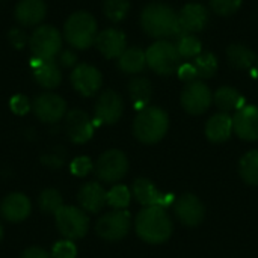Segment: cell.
<instances>
[{
	"instance_id": "obj_8",
	"label": "cell",
	"mask_w": 258,
	"mask_h": 258,
	"mask_svg": "<svg viewBox=\"0 0 258 258\" xmlns=\"http://www.w3.org/2000/svg\"><path fill=\"white\" fill-rule=\"evenodd\" d=\"M94 171L100 181L116 184L128 172V159L121 150H107L97 159Z\"/></svg>"
},
{
	"instance_id": "obj_30",
	"label": "cell",
	"mask_w": 258,
	"mask_h": 258,
	"mask_svg": "<svg viewBox=\"0 0 258 258\" xmlns=\"http://www.w3.org/2000/svg\"><path fill=\"white\" fill-rule=\"evenodd\" d=\"M132 190L124 184H115L107 190V206L113 210H125L132 201Z\"/></svg>"
},
{
	"instance_id": "obj_10",
	"label": "cell",
	"mask_w": 258,
	"mask_h": 258,
	"mask_svg": "<svg viewBox=\"0 0 258 258\" xmlns=\"http://www.w3.org/2000/svg\"><path fill=\"white\" fill-rule=\"evenodd\" d=\"M180 101L187 113L203 115L204 112L209 110L210 104L213 103V94L204 82L197 79L194 82L186 83V86L181 91Z\"/></svg>"
},
{
	"instance_id": "obj_29",
	"label": "cell",
	"mask_w": 258,
	"mask_h": 258,
	"mask_svg": "<svg viewBox=\"0 0 258 258\" xmlns=\"http://www.w3.org/2000/svg\"><path fill=\"white\" fill-rule=\"evenodd\" d=\"M239 174L246 184L258 186V150L248 151L242 156L239 162Z\"/></svg>"
},
{
	"instance_id": "obj_34",
	"label": "cell",
	"mask_w": 258,
	"mask_h": 258,
	"mask_svg": "<svg viewBox=\"0 0 258 258\" xmlns=\"http://www.w3.org/2000/svg\"><path fill=\"white\" fill-rule=\"evenodd\" d=\"M103 11H104V15L110 21L119 23L127 17L130 11V2L128 0H104Z\"/></svg>"
},
{
	"instance_id": "obj_1",
	"label": "cell",
	"mask_w": 258,
	"mask_h": 258,
	"mask_svg": "<svg viewBox=\"0 0 258 258\" xmlns=\"http://www.w3.org/2000/svg\"><path fill=\"white\" fill-rule=\"evenodd\" d=\"M141 26L144 32L157 39L174 38L175 41L186 35L178 26V14L166 3L153 2L141 12Z\"/></svg>"
},
{
	"instance_id": "obj_3",
	"label": "cell",
	"mask_w": 258,
	"mask_h": 258,
	"mask_svg": "<svg viewBox=\"0 0 258 258\" xmlns=\"http://www.w3.org/2000/svg\"><path fill=\"white\" fill-rule=\"evenodd\" d=\"M169 128L168 113L156 106H147L141 109L133 121V135L135 138L145 144L153 145L160 142Z\"/></svg>"
},
{
	"instance_id": "obj_13",
	"label": "cell",
	"mask_w": 258,
	"mask_h": 258,
	"mask_svg": "<svg viewBox=\"0 0 258 258\" xmlns=\"http://www.w3.org/2000/svg\"><path fill=\"white\" fill-rule=\"evenodd\" d=\"M70 80L73 88L83 97L95 95L103 85V76L100 70L89 63L76 65L71 71Z\"/></svg>"
},
{
	"instance_id": "obj_23",
	"label": "cell",
	"mask_w": 258,
	"mask_h": 258,
	"mask_svg": "<svg viewBox=\"0 0 258 258\" xmlns=\"http://www.w3.org/2000/svg\"><path fill=\"white\" fill-rule=\"evenodd\" d=\"M32 68H33V77L39 83V86L45 89H54L60 85L62 73L54 60H41L33 57Z\"/></svg>"
},
{
	"instance_id": "obj_6",
	"label": "cell",
	"mask_w": 258,
	"mask_h": 258,
	"mask_svg": "<svg viewBox=\"0 0 258 258\" xmlns=\"http://www.w3.org/2000/svg\"><path fill=\"white\" fill-rule=\"evenodd\" d=\"M29 48L33 57L54 60L62 48V33L50 24H39L29 38Z\"/></svg>"
},
{
	"instance_id": "obj_24",
	"label": "cell",
	"mask_w": 258,
	"mask_h": 258,
	"mask_svg": "<svg viewBox=\"0 0 258 258\" xmlns=\"http://www.w3.org/2000/svg\"><path fill=\"white\" fill-rule=\"evenodd\" d=\"M233 132V116H230V113H215L206 122V136L213 144L227 142L231 138Z\"/></svg>"
},
{
	"instance_id": "obj_15",
	"label": "cell",
	"mask_w": 258,
	"mask_h": 258,
	"mask_svg": "<svg viewBox=\"0 0 258 258\" xmlns=\"http://www.w3.org/2000/svg\"><path fill=\"white\" fill-rule=\"evenodd\" d=\"M172 207L175 218L186 227H198L206 218V207L194 194H184L175 198Z\"/></svg>"
},
{
	"instance_id": "obj_39",
	"label": "cell",
	"mask_w": 258,
	"mask_h": 258,
	"mask_svg": "<svg viewBox=\"0 0 258 258\" xmlns=\"http://www.w3.org/2000/svg\"><path fill=\"white\" fill-rule=\"evenodd\" d=\"M177 74L186 83L194 82V80L198 79V74H197V70H195L194 63H183V65H180V68L177 70Z\"/></svg>"
},
{
	"instance_id": "obj_4",
	"label": "cell",
	"mask_w": 258,
	"mask_h": 258,
	"mask_svg": "<svg viewBox=\"0 0 258 258\" xmlns=\"http://www.w3.org/2000/svg\"><path fill=\"white\" fill-rule=\"evenodd\" d=\"M97 35H98L97 20L92 14L86 11L73 12L63 24L65 41L77 50H86L92 44H95Z\"/></svg>"
},
{
	"instance_id": "obj_37",
	"label": "cell",
	"mask_w": 258,
	"mask_h": 258,
	"mask_svg": "<svg viewBox=\"0 0 258 258\" xmlns=\"http://www.w3.org/2000/svg\"><path fill=\"white\" fill-rule=\"evenodd\" d=\"M94 169L92 160L86 156H79L76 157L71 165H70V171L73 175L76 177H86L88 174H91V171Z\"/></svg>"
},
{
	"instance_id": "obj_22",
	"label": "cell",
	"mask_w": 258,
	"mask_h": 258,
	"mask_svg": "<svg viewBox=\"0 0 258 258\" xmlns=\"http://www.w3.org/2000/svg\"><path fill=\"white\" fill-rule=\"evenodd\" d=\"M15 20L26 27L39 26L47 15V5L44 0H20L15 6Z\"/></svg>"
},
{
	"instance_id": "obj_42",
	"label": "cell",
	"mask_w": 258,
	"mask_h": 258,
	"mask_svg": "<svg viewBox=\"0 0 258 258\" xmlns=\"http://www.w3.org/2000/svg\"><path fill=\"white\" fill-rule=\"evenodd\" d=\"M42 165L51 168V169H56V168H60L63 165V159L59 157L57 154H47V156H42L41 159Z\"/></svg>"
},
{
	"instance_id": "obj_35",
	"label": "cell",
	"mask_w": 258,
	"mask_h": 258,
	"mask_svg": "<svg viewBox=\"0 0 258 258\" xmlns=\"http://www.w3.org/2000/svg\"><path fill=\"white\" fill-rule=\"evenodd\" d=\"M242 6V0H210V8L218 15H233Z\"/></svg>"
},
{
	"instance_id": "obj_9",
	"label": "cell",
	"mask_w": 258,
	"mask_h": 258,
	"mask_svg": "<svg viewBox=\"0 0 258 258\" xmlns=\"http://www.w3.org/2000/svg\"><path fill=\"white\" fill-rule=\"evenodd\" d=\"M132 228V216L127 210H110L95 224V233L106 242L122 240Z\"/></svg>"
},
{
	"instance_id": "obj_25",
	"label": "cell",
	"mask_w": 258,
	"mask_h": 258,
	"mask_svg": "<svg viewBox=\"0 0 258 258\" xmlns=\"http://www.w3.org/2000/svg\"><path fill=\"white\" fill-rule=\"evenodd\" d=\"M213 103L221 112L230 113L242 109L245 106V98L237 89L231 86H221L213 94Z\"/></svg>"
},
{
	"instance_id": "obj_7",
	"label": "cell",
	"mask_w": 258,
	"mask_h": 258,
	"mask_svg": "<svg viewBox=\"0 0 258 258\" xmlns=\"http://www.w3.org/2000/svg\"><path fill=\"white\" fill-rule=\"evenodd\" d=\"M54 221L59 233L63 239L79 240L88 234L89 230V218L85 210L74 206H62L54 213Z\"/></svg>"
},
{
	"instance_id": "obj_16",
	"label": "cell",
	"mask_w": 258,
	"mask_h": 258,
	"mask_svg": "<svg viewBox=\"0 0 258 258\" xmlns=\"http://www.w3.org/2000/svg\"><path fill=\"white\" fill-rule=\"evenodd\" d=\"M95 130V122L80 109H73L65 115V132L73 144H86Z\"/></svg>"
},
{
	"instance_id": "obj_41",
	"label": "cell",
	"mask_w": 258,
	"mask_h": 258,
	"mask_svg": "<svg viewBox=\"0 0 258 258\" xmlns=\"http://www.w3.org/2000/svg\"><path fill=\"white\" fill-rule=\"evenodd\" d=\"M21 258H51V254L39 246H30L23 251Z\"/></svg>"
},
{
	"instance_id": "obj_20",
	"label": "cell",
	"mask_w": 258,
	"mask_h": 258,
	"mask_svg": "<svg viewBox=\"0 0 258 258\" xmlns=\"http://www.w3.org/2000/svg\"><path fill=\"white\" fill-rule=\"evenodd\" d=\"M77 201L86 213H98L107 206V190L97 181L85 183L77 192Z\"/></svg>"
},
{
	"instance_id": "obj_43",
	"label": "cell",
	"mask_w": 258,
	"mask_h": 258,
	"mask_svg": "<svg viewBox=\"0 0 258 258\" xmlns=\"http://www.w3.org/2000/svg\"><path fill=\"white\" fill-rule=\"evenodd\" d=\"M59 62L62 63V67H73V65L77 62V56H76V53H73L71 50H63V51L60 53Z\"/></svg>"
},
{
	"instance_id": "obj_14",
	"label": "cell",
	"mask_w": 258,
	"mask_h": 258,
	"mask_svg": "<svg viewBox=\"0 0 258 258\" xmlns=\"http://www.w3.org/2000/svg\"><path fill=\"white\" fill-rule=\"evenodd\" d=\"M132 195L144 207H163V209H168L175 201L174 195L160 192L154 186V183L147 180V178H138V180L133 181Z\"/></svg>"
},
{
	"instance_id": "obj_33",
	"label": "cell",
	"mask_w": 258,
	"mask_h": 258,
	"mask_svg": "<svg viewBox=\"0 0 258 258\" xmlns=\"http://www.w3.org/2000/svg\"><path fill=\"white\" fill-rule=\"evenodd\" d=\"M175 47L180 53L181 57H197L198 54H201V41L192 35V33H186L183 36H180L177 41H175Z\"/></svg>"
},
{
	"instance_id": "obj_32",
	"label": "cell",
	"mask_w": 258,
	"mask_h": 258,
	"mask_svg": "<svg viewBox=\"0 0 258 258\" xmlns=\"http://www.w3.org/2000/svg\"><path fill=\"white\" fill-rule=\"evenodd\" d=\"M218 59L213 53H201L195 57L194 67L200 79H210L218 71Z\"/></svg>"
},
{
	"instance_id": "obj_40",
	"label": "cell",
	"mask_w": 258,
	"mask_h": 258,
	"mask_svg": "<svg viewBox=\"0 0 258 258\" xmlns=\"http://www.w3.org/2000/svg\"><path fill=\"white\" fill-rule=\"evenodd\" d=\"M9 41L15 48H23L26 42L29 44V39L26 38V33L23 30H20V29H12L9 32Z\"/></svg>"
},
{
	"instance_id": "obj_21",
	"label": "cell",
	"mask_w": 258,
	"mask_h": 258,
	"mask_svg": "<svg viewBox=\"0 0 258 258\" xmlns=\"http://www.w3.org/2000/svg\"><path fill=\"white\" fill-rule=\"evenodd\" d=\"M209 23V11L201 3H187L178 12V26L186 33L201 32Z\"/></svg>"
},
{
	"instance_id": "obj_26",
	"label": "cell",
	"mask_w": 258,
	"mask_h": 258,
	"mask_svg": "<svg viewBox=\"0 0 258 258\" xmlns=\"http://www.w3.org/2000/svg\"><path fill=\"white\" fill-rule=\"evenodd\" d=\"M145 65H147V56H145V51L139 47L125 48V51L118 57L119 70L127 74L141 73L144 71Z\"/></svg>"
},
{
	"instance_id": "obj_38",
	"label": "cell",
	"mask_w": 258,
	"mask_h": 258,
	"mask_svg": "<svg viewBox=\"0 0 258 258\" xmlns=\"http://www.w3.org/2000/svg\"><path fill=\"white\" fill-rule=\"evenodd\" d=\"M9 107H11V110L15 115H20L21 116V115H26L32 109V103H30V100L26 95L17 94V95H14L9 100Z\"/></svg>"
},
{
	"instance_id": "obj_12",
	"label": "cell",
	"mask_w": 258,
	"mask_h": 258,
	"mask_svg": "<svg viewBox=\"0 0 258 258\" xmlns=\"http://www.w3.org/2000/svg\"><path fill=\"white\" fill-rule=\"evenodd\" d=\"M124 112V101L122 97L112 89H107L100 94L97 98L94 113H95V121L97 124H116Z\"/></svg>"
},
{
	"instance_id": "obj_45",
	"label": "cell",
	"mask_w": 258,
	"mask_h": 258,
	"mask_svg": "<svg viewBox=\"0 0 258 258\" xmlns=\"http://www.w3.org/2000/svg\"><path fill=\"white\" fill-rule=\"evenodd\" d=\"M257 71H258V59H257Z\"/></svg>"
},
{
	"instance_id": "obj_19",
	"label": "cell",
	"mask_w": 258,
	"mask_h": 258,
	"mask_svg": "<svg viewBox=\"0 0 258 258\" xmlns=\"http://www.w3.org/2000/svg\"><path fill=\"white\" fill-rule=\"evenodd\" d=\"M95 47L106 59H118L127 48L125 33L115 27L106 29L97 35Z\"/></svg>"
},
{
	"instance_id": "obj_36",
	"label": "cell",
	"mask_w": 258,
	"mask_h": 258,
	"mask_svg": "<svg viewBox=\"0 0 258 258\" xmlns=\"http://www.w3.org/2000/svg\"><path fill=\"white\" fill-rule=\"evenodd\" d=\"M51 258H76L77 257V246L73 240L63 239L53 245L51 248Z\"/></svg>"
},
{
	"instance_id": "obj_2",
	"label": "cell",
	"mask_w": 258,
	"mask_h": 258,
	"mask_svg": "<svg viewBox=\"0 0 258 258\" xmlns=\"http://www.w3.org/2000/svg\"><path fill=\"white\" fill-rule=\"evenodd\" d=\"M135 231L145 243L160 245L171 239L174 224L166 209L144 207L135 219Z\"/></svg>"
},
{
	"instance_id": "obj_27",
	"label": "cell",
	"mask_w": 258,
	"mask_h": 258,
	"mask_svg": "<svg viewBox=\"0 0 258 258\" xmlns=\"http://www.w3.org/2000/svg\"><path fill=\"white\" fill-rule=\"evenodd\" d=\"M227 59L228 63L236 70H249L257 62L255 53L243 44L230 45L227 48Z\"/></svg>"
},
{
	"instance_id": "obj_17",
	"label": "cell",
	"mask_w": 258,
	"mask_h": 258,
	"mask_svg": "<svg viewBox=\"0 0 258 258\" xmlns=\"http://www.w3.org/2000/svg\"><path fill=\"white\" fill-rule=\"evenodd\" d=\"M32 213V201L27 195L14 192L3 198L0 203V215L5 221L11 224L23 222Z\"/></svg>"
},
{
	"instance_id": "obj_5",
	"label": "cell",
	"mask_w": 258,
	"mask_h": 258,
	"mask_svg": "<svg viewBox=\"0 0 258 258\" xmlns=\"http://www.w3.org/2000/svg\"><path fill=\"white\" fill-rule=\"evenodd\" d=\"M147 65L160 76H169L177 73L181 65V56L174 42L159 39L145 51Z\"/></svg>"
},
{
	"instance_id": "obj_44",
	"label": "cell",
	"mask_w": 258,
	"mask_h": 258,
	"mask_svg": "<svg viewBox=\"0 0 258 258\" xmlns=\"http://www.w3.org/2000/svg\"><path fill=\"white\" fill-rule=\"evenodd\" d=\"M2 239H3V225L0 224V242H2Z\"/></svg>"
},
{
	"instance_id": "obj_11",
	"label": "cell",
	"mask_w": 258,
	"mask_h": 258,
	"mask_svg": "<svg viewBox=\"0 0 258 258\" xmlns=\"http://www.w3.org/2000/svg\"><path fill=\"white\" fill-rule=\"evenodd\" d=\"M32 109L41 122L56 124L67 115V101L54 92H42L33 100Z\"/></svg>"
},
{
	"instance_id": "obj_28",
	"label": "cell",
	"mask_w": 258,
	"mask_h": 258,
	"mask_svg": "<svg viewBox=\"0 0 258 258\" xmlns=\"http://www.w3.org/2000/svg\"><path fill=\"white\" fill-rule=\"evenodd\" d=\"M128 94L133 106L141 110L148 106L153 94V86L151 82L145 77H136L128 83Z\"/></svg>"
},
{
	"instance_id": "obj_18",
	"label": "cell",
	"mask_w": 258,
	"mask_h": 258,
	"mask_svg": "<svg viewBox=\"0 0 258 258\" xmlns=\"http://www.w3.org/2000/svg\"><path fill=\"white\" fill-rule=\"evenodd\" d=\"M233 130L242 141H258V107L245 104L233 116Z\"/></svg>"
},
{
	"instance_id": "obj_31",
	"label": "cell",
	"mask_w": 258,
	"mask_h": 258,
	"mask_svg": "<svg viewBox=\"0 0 258 258\" xmlns=\"http://www.w3.org/2000/svg\"><path fill=\"white\" fill-rule=\"evenodd\" d=\"M38 206H39L42 213L54 215L63 206L60 192L56 190V189H45V190H42L39 194V197H38Z\"/></svg>"
}]
</instances>
